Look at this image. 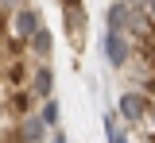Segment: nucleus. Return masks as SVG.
<instances>
[{"mask_svg":"<svg viewBox=\"0 0 155 143\" xmlns=\"http://www.w3.org/2000/svg\"><path fill=\"white\" fill-rule=\"evenodd\" d=\"M147 112H151V97H143V93H136V89H124V93H120V104H116V116H120L124 124H132V128H140Z\"/></svg>","mask_w":155,"mask_h":143,"instance_id":"f03ea898","label":"nucleus"},{"mask_svg":"<svg viewBox=\"0 0 155 143\" xmlns=\"http://www.w3.org/2000/svg\"><path fill=\"white\" fill-rule=\"evenodd\" d=\"M143 8H147V16H151V20H155V0H147V4H143Z\"/></svg>","mask_w":155,"mask_h":143,"instance_id":"2eb2a0df","label":"nucleus"},{"mask_svg":"<svg viewBox=\"0 0 155 143\" xmlns=\"http://www.w3.org/2000/svg\"><path fill=\"white\" fill-rule=\"evenodd\" d=\"M51 143H66V132H62V128H54V132H51Z\"/></svg>","mask_w":155,"mask_h":143,"instance_id":"ddd939ff","label":"nucleus"},{"mask_svg":"<svg viewBox=\"0 0 155 143\" xmlns=\"http://www.w3.org/2000/svg\"><path fill=\"white\" fill-rule=\"evenodd\" d=\"M19 8H27V0H0V12H8V16H16Z\"/></svg>","mask_w":155,"mask_h":143,"instance_id":"f8f14e48","label":"nucleus"},{"mask_svg":"<svg viewBox=\"0 0 155 143\" xmlns=\"http://www.w3.org/2000/svg\"><path fill=\"white\" fill-rule=\"evenodd\" d=\"M39 116H43V124H47L51 132L58 128V104H54V97H51V101H43V104H39Z\"/></svg>","mask_w":155,"mask_h":143,"instance_id":"9d476101","label":"nucleus"},{"mask_svg":"<svg viewBox=\"0 0 155 143\" xmlns=\"http://www.w3.org/2000/svg\"><path fill=\"white\" fill-rule=\"evenodd\" d=\"M62 23H66L70 46L81 54V46H85V8H81V0H62Z\"/></svg>","mask_w":155,"mask_h":143,"instance_id":"f257e3e1","label":"nucleus"},{"mask_svg":"<svg viewBox=\"0 0 155 143\" xmlns=\"http://www.w3.org/2000/svg\"><path fill=\"white\" fill-rule=\"evenodd\" d=\"M132 54H136V43L124 31H105V58H109L113 70H128Z\"/></svg>","mask_w":155,"mask_h":143,"instance_id":"7ed1b4c3","label":"nucleus"},{"mask_svg":"<svg viewBox=\"0 0 155 143\" xmlns=\"http://www.w3.org/2000/svg\"><path fill=\"white\" fill-rule=\"evenodd\" d=\"M35 93L31 89H12V93H4V101H0V112L4 116H12V124L16 120H27V116H35Z\"/></svg>","mask_w":155,"mask_h":143,"instance_id":"20e7f679","label":"nucleus"},{"mask_svg":"<svg viewBox=\"0 0 155 143\" xmlns=\"http://www.w3.org/2000/svg\"><path fill=\"white\" fill-rule=\"evenodd\" d=\"M124 4H128V8H143L147 0H124Z\"/></svg>","mask_w":155,"mask_h":143,"instance_id":"4468645a","label":"nucleus"},{"mask_svg":"<svg viewBox=\"0 0 155 143\" xmlns=\"http://www.w3.org/2000/svg\"><path fill=\"white\" fill-rule=\"evenodd\" d=\"M105 135H109V143H128L124 139V132H120V116H105Z\"/></svg>","mask_w":155,"mask_h":143,"instance_id":"9b49d317","label":"nucleus"},{"mask_svg":"<svg viewBox=\"0 0 155 143\" xmlns=\"http://www.w3.org/2000/svg\"><path fill=\"white\" fill-rule=\"evenodd\" d=\"M27 89L35 93L39 101H51V93H54V70H51V62H39L31 70V85Z\"/></svg>","mask_w":155,"mask_h":143,"instance_id":"423d86ee","label":"nucleus"},{"mask_svg":"<svg viewBox=\"0 0 155 143\" xmlns=\"http://www.w3.org/2000/svg\"><path fill=\"white\" fill-rule=\"evenodd\" d=\"M16 132H19V139L23 143H47L51 135H47V124H43V116H27V120H16Z\"/></svg>","mask_w":155,"mask_h":143,"instance_id":"0eeeda50","label":"nucleus"},{"mask_svg":"<svg viewBox=\"0 0 155 143\" xmlns=\"http://www.w3.org/2000/svg\"><path fill=\"white\" fill-rule=\"evenodd\" d=\"M27 54L35 58V66H39V62H51V54H54V39H51V31H47V27L27 43Z\"/></svg>","mask_w":155,"mask_h":143,"instance_id":"6e6552de","label":"nucleus"},{"mask_svg":"<svg viewBox=\"0 0 155 143\" xmlns=\"http://www.w3.org/2000/svg\"><path fill=\"white\" fill-rule=\"evenodd\" d=\"M39 31H43V16H39V8L27 4V8H19L16 16H12V35H16L19 43H31Z\"/></svg>","mask_w":155,"mask_h":143,"instance_id":"39448f33","label":"nucleus"},{"mask_svg":"<svg viewBox=\"0 0 155 143\" xmlns=\"http://www.w3.org/2000/svg\"><path fill=\"white\" fill-rule=\"evenodd\" d=\"M128 12H132V8H128L124 0H113L109 12H105V31H124V27H128Z\"/></svg>","mask_w":155,"mask_h":143,"instance_id":"1a4fd4ad","label":"nucleus"}]
</instances>
